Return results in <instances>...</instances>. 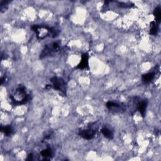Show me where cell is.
I'll list each match as a JSON object with an SVG mask.
<instances>
[{"label": "cell", "instance_id": "cell-1", "mask_svg": "<svg viewBox=\"0 0 161 161\" xmlns=\"http://www.w3.org/2000/svg\"><path fill=\"white\" fill-rule=\"evenodd\" d=\"M30 94L28 92L23 86H18L13 89L10 94V98L15 105H22L27 103L31 99Z\"/></svg>", "mask_w": 161, "mask_h": 161}, {"label": "cell", "instance_id": "cell-2", "mask_svg": "<svg viewBox=\"0 0 161 161\" xmlns=\"http://www.w3.org/2000/svg\"><path fill=\"white\" fill-rule=\"evenodd\" d=\"M33 30L39 40H44L47 37L55 38L59 35V31L54 28L44 25H34L31 26Z\"/></svg>", "mask_w": 161, "mask_h": 161}, {"label": "cell", "instance_id": "cell-3", "mask_svg": "<svg viewBox=\"0 0 161 161\" xmlns=\"http://www.w3.org/2000/svg\"><path fill=\"white\" fill-rule=\"evenodd\" d=\"M60 50V46L58 42H53L45 46L40 54L39 58L40 59L54 56Z\"/></svg>", "mask_w": 161, "mask_h": 161}, {"label": "cell", "instance_id": "cell-4", "mask_svg": "<svg viewBox=\"0 0 161 161\" xmlns=\"http://www.w3.org/2000/svg\"><path fill=\"white\" fill-rule=\"evenodd\" d=\"M50 85H48L49 88H53L61 92L62 94H66V83L64 79L57 76H54L50 79Z\"/></svg>", "mask_w": 161, "mask_h": 161}, {"label": "cell", "instance_id": "cell-5", "mask_svg": "<svg viewBox=\"0 0 161 161\" xmlns=\"http://www.w3.org/2000/svg\"><path fill=\"white\" fill-rule=\"evenodd\" d=\"M96 134V129L92 127V126H89L87 128L80 129L79 130V135L86 140L92 139Z\"/></svg>", "mask_w": 161, "mask_h": 161}, {"label": "cell", "instance_id": "cell-6", "mask_svg": "<svg viewBox=\"0 0 161 161\" xmlns=\"http://www.w3.org/2000/svg\"><path fill=\"white\" fill-rule=\"evenodd\" d=\"M106 106L109 110L116 113H121L124 111L126 109V106L123 103H119L111 101L107 102Z\"/></svg>", "mask_w": 161, "mask_h": 161}, {"label": "cell", "instance_id": "cell-7", "mask_svg": "<svg viewBox=\"0 0 161 161\" xmlns=\"http://www.w3.org/2000/svg\"><path fill=\"white\" fill-rule=\"evenodd\" d=\"M89 67V55L87 53L83 54L80 63L76 68L79 69H84Z\"/></svg>", "mask_w": 161, "mask_h": 161}, {"label": "cell", "instance_id": "cell-8", "mask_svg": "<svg viewBox=\"0 0 161 161\" xmlns=\"http://www.w3.org/2000/svg\"><path fill=\"white\" fill-rule=\"evenodd\" d=\"M147 105H148V102L146 100H140L137 102V108L138 111L140 112L142 117H144L145 116Z\"/></svg>", "mask_w": 161, "mask_h": 161}, {"label": "cell", "instance_id": "cell-9", "mask_svg": "<svg viewBox=\"0 0 161 161\" xmlns=\"http://www.w3.org/2000/svg\"><path fill=\"white\" fill-rule=\"evenodd\" d=\"M40 154L43 157V160H49L53 157V151L51 148L47 147V149L43 150Z\"/></svg>", "mask_w": 161, "mask_h": 161}, {"label": "cell", "instance_id": "cell-10", "mask_svg": "<svg viewBox=\"0 0 161 161\" xmlns=\"http://www.w3.org/2000/svg\"><path fill=\"white\" fill-rule=\"evenodd\" d=\"M101 132L103 135V136L108 139L111 140L114 137L113 132L107 127H103L101 129Z\"/></svg>", "mask_w": 161, "mask_h": 161}, {"label": "cell", "instance_id": "cell-11", "mask_svg": "<svg viewBox=\"0 0 161 161\" xmlns=\"http://www.w3.org/2000/svg\"><path fill=\"white\" fill-rule=\"evenodd\" d=\"M155 75V72H150V73L144 74L142 78L143 82L145 84L150 83L154 79Z\"/></svg>", "mask_w": 161, "mask_h": 161}, {"label": "cell", "instance_id": "cell-12", "mask_svg": "<svg viewBox=\"0 0 161 161\" xmlns=\"http://www.w3.org/2000/svg\"><path fill=\"white\" fill-rule=\"evenodd\" d=\"M159 24L155 21H153L150 23V34L152 36H155L157 35L159 31Z\"/></svg>", "mask_w": 161, "mask_h": 161}, {"label": "cell", "instance_id": "cell-13", "mask_svg": "<svg viewBox=\"0 0 161 161\" xmlns=\"http://www.w3.org/2000/svg\"><path fill=\"white\" fill-rule=\"evenodd\" d=\"M1 131L6 135V136H10L14 133L13 128H12V126L10 125H7L5 126H2L1 127Z\"/></svg>", "mask_w": 161, "mask_h": 161}, {"label": "cell", "instance_id": "cell-14", "mask_svg": "<svg viewBox=\"0 0 161 161\" xmlns=\"http://www.w3.org/2000/svg\"><path fill=\"white\" fill-rule=\"evenodd\" d=\"M153 14L155 17V21L159 24L160 22V20H161V9L159 6L157 7L154 9Z\"/></svg>", "mask_w": 161, "mask_h": 161}, {"label": "cell", "instance_id": "cell-15", "mask_svg": "<svg viewBox=\"0 0 161 161\" xmlns=\"http://www.w3.org/2000/svg\"><path fill=\"white\" fill-rule=\"evenodd\" d=\"M9 2L8 1H2L1 3H0V10H1V12L3 13L7 10L8 7Z\"/></svg>", "mask_w": 161, "mask_h": 161}, {"label": "cell", "instance_id": "cell-16", "mask_svg": "<svg viewBox=\"0 0 161 161\" xmlns=\"http://www.w3.org/2000/svg\"><path fill=\"white\" fill-rule=\"evenodd\" d=\"M118 6L119 7H121V8H132L134 7H135L134 4L132 3H123V2H118Z\"/></svg>", "mask_w": 161, "mask_h": 161}, {"label": "cell", "instance_id": "cell-17", "mask_svg": "<svg viewBox=\"0 0 161 161\" xmlns=\"http://www.w3.org/2000/svg\"><path fill=\"white\" fill-rule=\"evenodd\" d=\"M27 160H33V155H32V154H30L28 156V158L26 159Z\"/></svg>", "mask_w": 161, "mask_h": 161}]
</instances>
